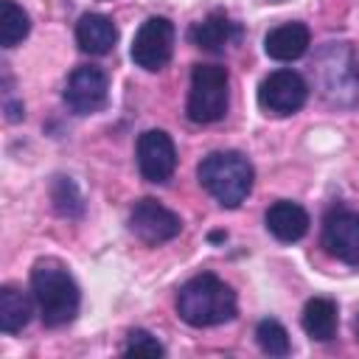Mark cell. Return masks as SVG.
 Masks as SVG:
<instances>
[{
    "label": "cell",
    "instance_id": "6da1fadb",
    "mask_svg": "<svg viewBox=\"0 0 359 359\" xmlns=\"http://www.w3.org/2000/svg\"><path fill=\"white\" fill-rule=\"evenodd\" d=\"M31 294L34 303L39 309V317L48 328H59L67 325L76 314H79V286L73 280V275L53 258L36 261L31 269Z\"/></svg>",
    "mask_w": 359,
    "mask_h": 359
},
{
    "label": "cell",
    "instance_id": "7a4b0ae2",
    "mask_svg": "<svg viewBox=\"0 0 359 359\" xmlns=\"http://www.w3.org/2000/svg\"><path fill=\"white\" fill-rule=\"evenodd\" d=\"M236 292L210 272L191 278L177 292V314L194 328L222 325L236 317Z\"/></svg>",
    "mask_w": 359,
    "mask_h": 359
},
{
    "label": "cell",
    "instance_id": "3957f363",
    "mask_svg": "<svg viewBox=\"0 0 359 359\" xmlns=\"http://www.w3.org/2000/svg\"><path fill=\"white\" fill-rule=\"evenodd\" d=\"M196 177L222 208H238L252 191L255 171L238 151H210L208 157H202Z\"/></svg>",
    "mask_w": 359,
    "mask_h": 359
},
{
    "label": "cell",
    "instance_id": "277c9868",
    "mask_svg": "<svg viewBox=\"0 0 359 359\" xmlns=\"http://www.w3.org/2000/svg\"><path fill=\"white\" fill-rule=\"evenodd\" d=\"M320 93L334 107L359 104V62L348 45H325L317 59Z\"/></svg>",
    "mask_w": 359,
    "mask_h": 359
},
{
    "label": "cell",
    "instance_id": "5b68a950",
    "mask_svg": "<svg viewBox=\"0 0 359 359\" xmlns=\"http://www.w3.org/2000/svg\"><path fill=\"white\" fill-rule=\"evenodd\" d=\"M230 101V76L222 65H196L188 90V118L194 123H213L224 118Z\"/></svg>",
    "mask_w": 359,
    "mask_h": 359
},
{
    "label": "cell",
    "instance_id": "8992f818",
    "mask_svg": "<svg viewBox=\"0 0 359 359\" xmlns=\"http://www.w3.org/2000/svg\"><path fill=\"white\" fill-rule=\"evenodd\" d=\"M174 50V25L168 17H149L132 39V62L149 73L168 65Z\"/></svg>",
    "mask_w": 359,
    "mask_h": 359
},
{
    "label": "cell",
    "instance_id": "52a82bcc",
    "mask_svg": "<svg viewBox=\"0 0 359 359\" xmlns=\"http://www.w3.org/2000/svg\"><path fill=\"white\" fill-rule=\"evenodd\" d=\"M306 98H309L306 79L286 67L269 73L258 87V104L272 115H292L306 104Z\"/></svg>",
    "mask_w": 359,
    "mask_h": 359
},
{
    "label": "cell",
    "instance_id": "ba28073f",
    "mask_svg": "<svg viewBox=\"0 0 359 359\" xmlns=\"http://www.w3.org/2000/svg\"><path fill=\"white\" fill-rule=\"evenodd\" d=\"M107 93H109L107 73L95 65H81L67 76L62 98L76 115H90L107 104Z\"/></svg>",
    "mask_w": 359,
    "mask_h": 359
},
{
    "label": "cell",
    "instance_id": "9c48e42d",
    "mask_svg": "<svg viewBox=\"0 0 359 359\" xmlns=\"http://www.w3.org/2000/svg\"><path fill=\"white\" fill-rule=\"evenodd\" d=\"M129 230L146 244H163L180 236L182 219L157 199H140L129 213Z\"/></svg>",
    "mask_w": 359,
    "mask_h": 359
},
{
    "label": "cell",
    "instance_id": "30bf717a",
    "mask_svg": "<svg viewBox=\"0 0 359 359\" xmlns=\"http://www.w3.org/2000/svg\"><path fill=\"white\" fill-rule=\"evenodd\" d=\"M137 168L149 182H165L174 174L177 149L163 129H149L137 137Z\"/></svg>",
    "mask_w": 359,
    "mask_h": 359
},
{
    "label": "cell",
    "instance_id": "8fae6325",
    "mask_svg": "<svg viewBox=\"0 0 359 359\" xmlns=\"http://www.w3.org/2000/svg\"><path fill=\"white\" fill-rule=\"evenodd\" d=\"M323 244L334 258L359 266V213L331 210L323 222Z\"/></svg>",
    "mask_w": 359,
    "mask_h": 359
},
{
    "label": "cell",
    "instance_id": "7c38bea8",
    "mask_svg": "<svg viewBox=\"0 0 359 359\" xmlns=\"http://www.w3.org/2000/svg\"><path fill=\"white\" fill-rule=\"evenodd\" d=\"M311 45V34L303 22H283L278 28H272L264 39V50L269 59L278 62H294L300 59Z\"/></svg>",
    "mask_w": 359,
    "mask_h": 359
},
{
    "label": "cell",
    "instance_id": "4fadbf2b",
    "mask_svg": "<svg viewBox=\"0 0 359 359\" xmlns=\"http://www.w3.org/2000/svg\"><path fill=\"white\" fill-rule=\"evenodd\" d=\"M76 42L90 56H104L118 42V28L104 14H84L76 25Z\"/></svg>",
    "mask_w": 359,
    "mask_h": 359
},
{
    "label": "cell",
    "instance_id": "5bb4252c",
    "mask_svg": "<svg viewBox=\"0 0 359 359\" xmlns=\"http://www.w3.org/2000/svg\"><path fill=\"white\" fill-rule=\"evenodd\" d=\"M266 230L278 241H300L309 233V213L297 202L280 199L266 210Z\"/></svg>",
    "mask_w": 359,
    "mask_h": 359
},
{
    "label": "cell",
    "instance_id": "9a60e30c",
    "mask_svg": "<svg viewBox=\"0 0 359 359\" xmlns=\"http://www.w3.org/2000/svg\"><path fill=\"white\" fill-rule=\"evenodd\" d=\"M236 36H238V28H236V22H233L224 11H210V14H208L202 22H196L194 31H191L194 45L202 48V50H210V53L224 50Z\"/></svg>",
    "mask_w": 359,
    "mask_h": 359
},
{
    "label": "cell",
    "instance_id": "2e32d148",
    "mask_svg": "<svg viewBox=\"0 0 359 359\" xmlns=\"http://www.w3.org/2000/svg\"><path fill=\"white\" fill-rule=\"evenodd\" d=\"M31 314H34V303L22 289H17V286L0 289V328L6 334L22 331L28 325Z\"/></svg>",
    "mask_w": 359,
    "mask_h": 359
},
{
    "label": "cell",
    "instance_id": "e0dca14e",
    "mask_svg": "<svg viewBox=\"0 0 359 359\" xmlns=\"http://www.w3.org/2000/svg\"><path fill=\"white\" fill-rule=\"evenodd\" d=\"M303 331L317 342H328L337 334V303L328 297H311L303 309Z\"/></svg>",
    "mask_w": 359,
    "mask_h": 359
},
{
    "label": "cell",
    "instance_id": "ac0fdd59",
    "mask_svg": "<svg viewBox=\"0 0 359 359\" xmlns=\"http://www.w3.org/2000/svg\"><path fill=\"white\" fill-rule=\"evenodd\" d=\"M28 31H31L28 14L14 0H3L0 3V45L14 48L28 36Z\"/></svg>",
    "mask_w": 359,
    "mask_h": 359
},
{
    "label": "cell",
    "instance_id": "d6986e66",
    "mask_svg": "<svg viewBox=\"0 0 359 359\" xmlns=\"http://www.w3.org/2000/svg\"><path fill=\"white\" fill-rule=\"evenodd\" d=\"M258 348L269 356H286L289 353V334L278 320H261L255 328Z\"/></svg>",
    "mask_w": 359,
    "mask_h": 359
},
{
    "label": "cell",
    "instance_id": "ffe728a7",
    "mask_svg": "<svg viewBox=\"0 0 359 359\" xmlns=\"http://www.w3.org/2000/svg\"><path fill=\"white\" fill-rule=\"evenodd\" d=\"M53 205L62 216H81L84 199H81V194L70 177H59L53 182Z\"/></svg>",
    "mask_w": 359,
    "mask_h": 359
},
{
    "label": "cell",
    "instance_id": "44dd1931",
    "mask_svg": "<svg viewBox=\"0 0 359 359\" xmlns=\"http://www.w3.org/2000/svg\"><path fill=\"white\" fill-rule=\"evenodd\" d=\"M123 351H126V353H135V356H163V353H165V348L157 342V337H151V334L143 331V328L129 331Z\"/></svg>",
    "mask_w": 359,
    "mask_h": 359
},
{
    "label": "cell",
    "instance_id": "7402d4cb",
    "mask_svg": "<svg viewBox=\"0 0 359 359\" xmlns=\"http://www.w3.org/2000/svg\"><path fill=\"white\" fill-rule=\"evenodd\" d=\"M356 331H359V320H356Z\"/></svg>",
    "mask_w": 359,
    "mask_h": 359
}]
</instances>
